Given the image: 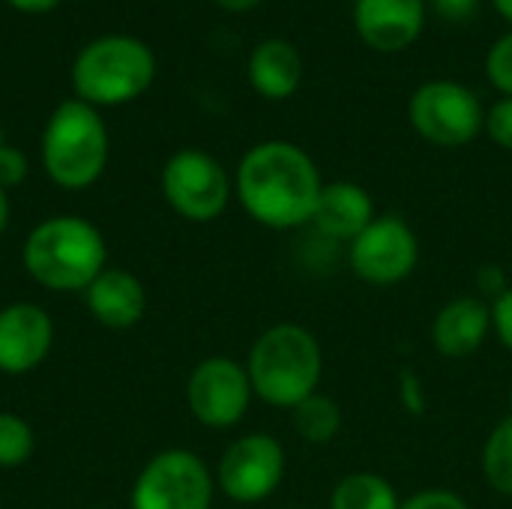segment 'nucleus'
<instances>
[{
    "label": "nucleus",
    "instance_id": "obj_1",
    "mask_svg": "<svg viewBox=\"0 0 512 509\" xmlns=\"http://www.w3.org/2000/svg\"><path fill=\"white\" fill-rule=\"evenodd\" d=\"M237 198L264 228L288 231L309 225L324 183L315 159L291 141H261L237 165Z\"/></svg>",
    "mask_w": 512,
    "mask_h": 509
},
{
    "label": "nucleus",
    "instance_id": "obj_2",
    "mask_svg": "<svg viewBox=\"0 0 512 509\" xmlns=\"http://www.w3.org/2000/svg\"><path fill=\"white\" fill-rule=\"evenodd\" d=\"M21 258L36 285L60 294H84L105 270L108 249L93 222L81 216H51L27 234Z\"/></svg>",
    "mask_w": 512,
    "mask_h": 509
},
{
    "label": "nucleus",
    "instance_id": "obj_3",
    "mask_svg": "<svg viewBox=\"0 0 512 509\" xmlns=\"http://www.w3.org/2000/svg\"><path fill=\"white\" fill-rule=\"evenodd\" d=\"M252 393L273 408H297L318 393L324 375V354L318 339L300 324L267 327L246 360Z\"/></svg>",
    "mask_w": 512,
    "mask_h": 509
},
{
    "label": "nucleus",
    "instance_id": "obj_4",
    "mask_svg": "<svg viewBox=\"0 0 512 509\" xmlns=\"http://www.w3.org/2000/svg\"><path fill=\"white\" fill-rule=\"evenodd\" d=\"M156 78V57L147 42L111 33L84 45L72 63V87L75 99L105 108L126 105L147 93Z\"/></svg>",
    "mask_w": 512,
    "mask_h": 509
},
{
    "label": "nucleus",
    "instance_id": "obj_5",
    "mask_svg": "<svg viewBox=\"0 0 512 509\" xmlns=\"http://www.w3.org/2000/svg\"><path fill=\"white\" fill-rule=\"evenodd\" d=\"M45 174L69 192L93 186L108 165V129L102 114L81 102H60L42 129Z\"/></svg>",
    "mask_w": 512,
    "mask_h": 509
},
{
    "label": "nucleus",
    "instance_id": "obj_6",
    "mask_svg": "<svg viewBox=\"0 0 512 509\" xmlns=\"http://www.w3.org/2000/svg\"><path fill=\"white\" fill-rule=\"evenodd\" d=\"M408 120L414 132L435 147H465L486 129V108L462 81L435 78L411 93Z\"/></svg>",
    "mask_w": 512,
    "mask_h": 509
},
{
    "label": "nucleus",
    "instance_id": "obj_7",
    "mask_svg": "<svg viewBox=\"0 0 512 509\" xmlns=\"http://www.w3.org/2000/svg\"><path fill=\"white\" fill-rule=\"evenodd\" d=\"M132 509H210L213 474L192 450H162L138 474Z\"/></svg>",
    "mask_w": 512,
    "mask_h": 509
},
{
    "label": "nucleus",
    "instance_id": "obj_8",
    "mask_svg": "<svg viewBox=\"0 0 512 509\" xmlns=\"http://www.w3.org/2000/svg\"><path fill=\"white\" fill-rule=\"evenodd\" d=\"M162 195L171 210L189 222H213L231 201V177L219 159L204 150H177L162 168Z\"/></svg>",
    "mask_w": 512,
    "mask_h": 509
},
{
    "label": "nucleus",
    "instance_id": "obj_9",
    "mask_svg": "<svg viewBox=\"0 0 512 509\" xmlns=\"http://www.w3.org/2000/svg\"><path fill=\"white\" fill-rule=\"evenodd\" d=\"M420 261V240L402 216H375V222L348 243V264L366 285H399Z\"/></svg>",
    "mask_w": 512,
    "mask_h": 509
},
{
    "label": "nucleus",
    "instance_id": "obj_10",
    "mask_svg": "<svg viewBox=\"0 0 512 509\" xmlns=\"http://www.w3.org/2000/svg\"><path fill=\"white\" fill-rule=\"evenodd\" d=\"M285 477V450L273 435L252 432L228 444L216 465V486L237 504L267 501Z\"/></svg>",
    "mask_w": 512,
    "mask_h": 509
},
{
    "label": "nucleus",
    "instance_id": "obj_11",
    "mask_svg": "<svg viewBox=\"0 0 512 509\" xmlns=\"http://www.w3.org/2000/svg\"><path fill=\"white\" fill-rule=\"evenodd\" d=\"M252 384L246 366L231 357L201 360L186 381V402L192 417L207 429L237 426L252 402Z\"/></svg>",
    "mask_w": 512,
    "mask_h": 509
},
{
    "label": "nucleus",
    "instance_id": "obj_12",
    "mask_svg": "<svg viewBox=\"0 0 512 509\" xmlns=\"http://www.w3.org/2000/svg\"><path fill=\"white\" fill-rule=\"evenodd\" d=\"M54 345V324L36 303H9L0 309V372L27 375L45 363Z\"/></svg>",
    "mask_w": 512,
    "mask_h": 509
},
{
    "label": "nucleus",
    "instance_id": "obj_13",
    "mask_svg": "<svg viewBox=\"0 0 512 509\" xmlns=\"http://www.w3.org/2000/svg\"><path fill=\"white\" fill-rule=\"evenodd\" d=\"M426 27V0H357L354 30L363 45L393 54L411 48Z\"/></svg>",
    "mask_w": 512,
    "mask_h": 509
},
{
    "label": "nucleus",
    "instance_id": "obj_14",
    "mask_svg": "<svg viewBox=\"0 0 512 509\" xmlns=\"http://www.w3.org/2000/svg\"><path fill=\"white\" fill-rule=\"evenodd\" d=\"M84 303L99 324L111 330H129L144 318L147 294L135 273L120 267H105L84 291Z\"/></svg>",
    "mask_w": 512,
    "mask_h": 509
},
{
    "label": "nucleus",
    "instance_id": "obj_15",
    "mask_svg": "<svg viewBox=\"0 0 512 509\" xmlns=\"http://www.w3.org/2000/svg\"><path fill=\"white\" fill-rule=\"evenodd\" d=\"M375 222V201L372 195L348 180L324 183L318 210L312 216V225L327 240L354 243L369 225Z\"/></svg>",
    "mask_w": 512,
    "mask_h": 509
},
{
    "label": "nucleus",
    "instance_id": "obj_16",
    "mask_svg": "<svg viewBox=\"0 0 512 509\" xmlns=\"http://www.w3.org/2000/svg\"><path fill=\"white\" fill-rule=\"evenodd\" d=\"M492 330V306L480 297H456L438 309L432 321V345L438 354L459 360L474 354Z\"/></svg>",
    "mask_w": 512,
    "mask_h": 509
},
{
    "label": "nucleus",
    "instance_id": "obj_17",
    "mask_svg": "<svg viewBox=\"0 0 512 509\" xmlns=\"http://www.w3.org/2000/svg\"><path fill=\"white\" fill-rule=\"evenodd\" d=\"M249 81L264 99H288L303 81V57L288 39H264L249 57Z\"/></svg>",
    "mask_w": 512,
    "mask_h": 509
},
{
    "label": "nucleus",
    "instance_id": "obj_18",
    "mask_svg": "<svg viewBox=\"0 0 512 509\" xmlns=\"http://www.w3.org/2000/svg\"><path fill=\"white\" fill-rule=\"evenodd\" d=\"M402 501L390 480L381 474L357 471L336 483L330 495V509H399Z\"/></svg>",
    "mask_w": 512,
    "mask_h": 509
},
{
    "label": "nucleus",
    "instance_id": "obj_19",
    "mask_svg": "<svg viewBox=\"0 0 512 509\" xmlns=\"http://www.w3.org/2000/svg\"><path fill=\"white\" fill-rule=\"evenodd\" d=\"M291 420H294L297 435L306 444H318V447L330 444L342 429V411H339L336 399H330L324 393H312L297 408H291Z\"/></svg>",
    "mask_w": 512,
    "mask_h": 509
},
{
    "label": "nucleus",
    "instance_id": "obj_20",
    "mask_svg": "<svg viewBox=\"0 0 512 509\" xmlns=\"http://www.w3.org/2000/svg\"><path fill=\"white\" fill-rule=\"evenodd\" d=\"M483 477L486 483L512 498V414L501 420L483 447Z\"/></svg>",
    "mask_w": 512,
    "mask_h": 509
},
{
    "label": "nucleus",
    "instance_id": "obj_21",
    "mask_svg": "<svg viewBox=\"0 0 512 509\" xmlns=\"http://www.w3.org/2000/svg\"><path fill=\"white\" fill-rule=\"evenodd\" d=\"M36 438L27 420L0 411V468H21L33 456Z\"/></svg>",
    "mask_w": 512,
    "mask_h": 509
},
{
    "label": "nucleus",
    "instance_id": "obj_22",
    "mask_svg": "<svg viewBox=\"0 0 512 509\" xmlns=\"http://www.w3.org/2000/svg\"><path fill=\"white\" fill-rule=\"evenodd\" d=\"M486 75L489 81L504 93V96H512V30L498 36L495 45L489 48L486 54Z\"/></svg>",
    "mask_w": 512,
    "mask_h": 509
},
{
    "label": "nucleus",
    "instance_id": "obj_23",
    "mask_svg": "<svg viewBox=\"0 0 512 509\" xmlns=\"http://www.w3.org/2000/svg\"><path fill=\"white\" fill-rule=\"evenodd\" d=\"M486 132H489V138H492L501 150H510L512 153V96L498 99V102L486 111Z\"/></svg>",
    "mask_w": 512,
    "mask_h": 509
},
{
    "label": "nucleus",
    "instance_id": "obj_24",
    "mask_svg": "<svg viewBox=\"0 0 512 509\" xmlns=\"http://www.w3.org/2000/svg\"><path fill=\"white\" fill-rule=\"evenodd\" d=\"M399 509H471L465 498H459L456 492H447V489H426V492H417L411 495L408 501H402Z\"/></svg>",
    "mask_w": 512,
    "mask_h": 509
},
{
    "label": "nucleus",
    "instance_id": "obj_25",
    "mask_svg": "<svg viewBox=\"0 0 512 509\" xmlns=\"http://www.w3.org/2000/svg\"><path fill=\"white\" fill-rule=\"evenodd\" d=\"M27 177V156L18 147H0V189H12Z\"/></svg>",
    "mask_w": 512,
    "mask_h": 509
},
{
    "label": "nucleus",
    "instance_id": "obj_26",
    "mask_svg": "<svg viewBox=\"0 0 512 509\" xmlns=\"http://www.w3.org/2000/svg\"><path fill=\"white\" fill-rule=\"evenodd\" d=\"M492 330L498 333L501 345L512 351V285L492 303Z\"/></svg>",
    "mask_w": 512,
    "mask_h": 509
},
{
    "label": "nucleus",
    "instance_id": "obj_27",
    "mask_svg": "<svg viewBox=\"0 0 512 509\" xmlns=\"http://www.w3.org/2000/svg\"><path fill=\"white\" fill-rule=\"evenodd\" d=\"M429 6H432L441 18L459 24V21H471V18L477 15L480 0H429Z\"/></svg>",
    "mask_w": 512,
    "mask_h": 509
},
{
    "label": "nucleus",
    "instance_id": "obj_28",
    "mask_svg": "<svg viewBox=\"0 0 512 509\" xmlns=\"http://www.w3.org/2000/svg\"><path fill=\"white\" fill-rule=\"evenodd\" d=\"M12 9H18V12H51L54 6H60L63 0H6Z\"/></svg>",
    "mask_w": 512,
    "mask_h": 509
},
{
    "label": "nucleus",
    "instance_id": "obj_29",
    "mask_svg": "<svg viewBox=\"0 0 512 509\" xmlns=\"http://www.w3.org/2000/svg\"><path fill=\"white\" fill-rule=\"evenodd\" d=\"M213 3L225 12H252L255 6H261V0H213Z\"/></svg>",
    "mask_w": 512,
    "mask_h": 509
},
{
    "label": "nucleus",
    "instance_id": "obj_30",
    "mask_svg": "<svg viewBox=\"0 0 512 509\" xmlns=\"http://www.w3.org/2000/svg\"><path fill=\"white\" fill-rule=\"evenodd\" d=\"M9 225V198H6V189H0V237Z\"/></svg>",
    "mask_w": 512,
    "mask_h": 509
},
{
    "label": "nucleus",
    "instance_id": "obj_31",
    "mask_svg": "<svg viewBox=\"0 0 512 509\" xmlns=\"http://www.w3.org/2000/svg\"><path fill=\"white\" fill-rule=\"evenodd\" d=\"M492 6L498 9V15H501L507 24H512V0H492Z\"/></svg>",
    "mask_w": 512,
    "mask_h": 509
},
{
    "label": "nucleus",
    "instance_id": "obj_32",
    "mask_svg": "<svg viewBox=\"0 0 512 509\" xmlns=\"http://www.w3.org/2000/svg\"><path fill=\"white\" fill-rule=\"evenodd\" d=\"M510 408H512V384H510Z\"/></svg>",
    "mask_w": 512,
    "mask_h": 509
},
{
    "label": "nucleus",
    "instance_id": "obj_33",
    "mask_svg": "<svg viewBox=\"0 0 512 509\" xmlns=\"http://www.w3.org/2000/svg\"><path fill=\"white\" fill-rule=\"evenodd\" d=\"M0 147H3V132H0Z\"/></svg>",
    "mask_w": 512,
    "mask_h": 509
},
{
    "label": "nucleus",
    "instance_id": "obj_34",
    "mask_svg": "<svg viewBox=\"0 0 512 509\" xmlns=\"http://www.w3.org/2000/svg\"><path fill=\"white\" fill-rule=\"evenodd\" d=\"M285 509H300V507H285Z\"/></svg>",
    "mask_w": 512,
    "mask_h": 509
}]
</instances>
